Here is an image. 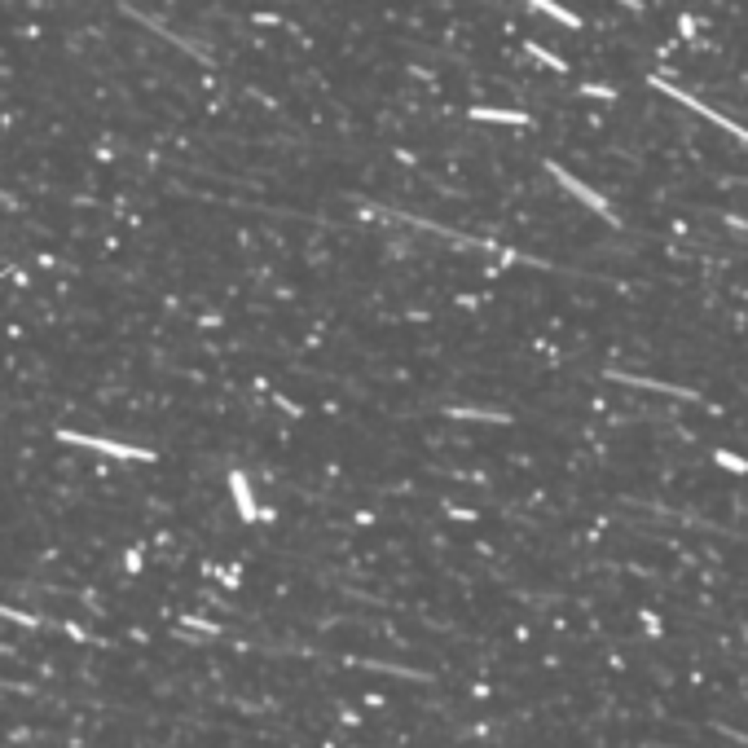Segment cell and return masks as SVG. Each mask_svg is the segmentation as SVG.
I'll return each mask as SVG.
<instances>
[{
  "label": "cell",
  "mask_w": 748,
  "mask_h": 748,
  "mask_svg": "<svg viewBox=\"0 0 748 748\" xmlns=\"http://www.w3.org/2000/svg\"><path fill=\"white\" fill-rule=\"evenodd\" d=\"M546 172H551V176H559V185H563V190H572V194L581 198V203H590V207H594L598 216H608V225H617V216H612V207H608V198H603V194H594V190L586 185V181H577L572 172H563V168H559V163H546Z\"/></svg>",
  "instance_id": "cell-1"
},
{
  "label": "cell",
  "mask_w": 748,
  "mask_h": 748,
  "mask_svg": "<svg viewBox=\"0 0 748 748\" xmlns=\"http://www.w3.org/2000/svg\"><path fill=\"white\" fill-rule=\"evenodd\" d=\"M524 5H533L537 13H546V18H555V22H563V27H581L577 13L563 9V5H555V0H524Z\"/></svg>",
  "instance_id": "cell-2"
},
{
  "label": "cell",
  "mask_w": 748,
  "mask_h": 748,
  "mask_svg": "<svg viewBox=\"0 0 748 748\" xmlns=\"http://www.w3.org/2000/svg\"><path fill=\"white\" fill-rule=\"evenodd\" d=\"M471 119H497V124H528V114H520V110H471Z\"/></svg>",
  "instance_id": "cell-3"
},
{
  "label": "cell",
  "mask_w": 748,
  "mask_h": 748,
  "mask_svg": "<svg viewBox=\"0 0 748 748\" xmlns=\"http://www.w3.org/2000/svg\"><path fill=\"white\" fill-rule=\"evenodd\" d=\"M528 53H533V58H542L546 66H555V71H568V66H563V58H555V53H546V48H542V44H533V40H528Z\"/></svg>",
  "instance_id": "cell-4"
}]
</instances>
